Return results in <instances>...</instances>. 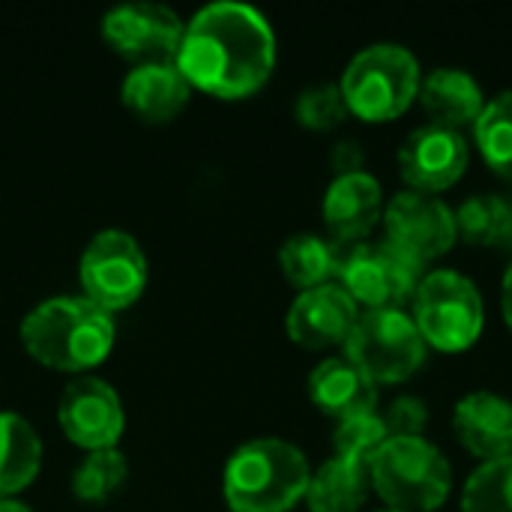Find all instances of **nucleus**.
<instances>
[{"instance_id":"nucleus-2","label":"nucleus","mask_w":512,"mask_h":512,"mask_svg":"<svg viewBox=\"0 0 512 512\" xmlns=\"http://www.w3.org/2000/svg\"><path fill=\"white\" fill-rule=\"evenodd\" d=\"M21 342L42 366L90 369L114 345V315L84 294H57L24 315Z\"/></svg>"},{"instance_id":"nucleus-5","label":"nucleus","mask_w":512,"mask_h":512,"mask_svg":"<svg viewBox=\"0 0 512 512\" xmlns=\"http://www.w3.org/2000/svg\"><path fill=\"white\" fill-rule=\"evenodd\" d=\"M369 480L387 510L435 512L453 489V468L426 438H390L369 462Z\"/></svg>"},{"instance_id":"nucleus-32","label":"nucleus","mask_w":512,"mask_h":512,"mask_svg":"<svg viewBox=\"0 0 512 512\" xmlns=\"http://www.w3.org/2000/svg\"><path fill=\"white\" fill-rule=\"evenodd\" d=\"M0 512H33L18 498H0Z\"/></svg>"},{"instance_id":"nucleus-18","label":"nucleus","mask_w":512,"mask_h":512,"mask_svg":"<svg viewBox=\"0 0 512 512\" xmlns=\"http://www.w3.org/2000/svg\"><path fill=\"white\" fill-rule=\"evenodd\" d=\"M309 396L324 414H330L336 420H345V417H354V414L375 411L378 387L363 369H357L342 354V357H327L312 369Z\"/></svg>"},{"instance_id":"nucleus-17","label":"nucleus","mask_w":512,"mask_h":512,"mask_svg":"<svg viewBox=\"0 0 512 512\" xmlns=\"http://www.w3.org/2000/svg\"><path fill=\"white\" fill-rule=\"evenodd\" d=\"M189 93L192 84L177 63H135L120 84L126 108L153 123L171 120L189 102Z\"/></svg>"},{"instance_id":"nucleus-3","label":"nucleus","mask_w":512,"mask_h":512,"mask_svg":"<svg viewBox=\"0 0 512 512\" xmlns=\"http://www.w3.org/2000/svg\"><path fill=\"white\" fill-rule=\"evenodd\" d=\"M309 477L300 447L282 438H252L231 453L222 492L234 512H285L306 498Z\"/></svg>"},{"instance_id":"nucleus-7","label":"nucleus","mask_w":512,"mask_h":512,"mask_svg":"<svg viewBox=\"0 0 512 512\" xmlns=\"http://www.w3.org/2000/svg\"><path fill=\"white\" fill-rule=\"evenodd\" d=\"M414 315L420 336L426 345L459 354L468 351L486 324V309L477 285L456 273V270H435L426 273L417 294H414Z\"/></svg>"},{"instance_id":"nucleus-33","label":"nucleus","mask_w":512,"mask_h":512,"mask_svg":"<svg viewBox=\"0 0 512 512\" xmlns=\"http://www.w3.org/2000/svg\"><path fill=\"white\" fill-rule=\"evenodd\" d=\"M507 246H512V204H510V234H507Z\"/></svg>"},{"instance_id":"nucleus-24","label":"nucleus","mask_w":512,"mask_h":512,"mask_svg":"<svg viewBox=\"0 0 512 512\" xmlns=\"http://www.w3.org/2000/svg\"><path fill=\"white\" fill-rule=\"evenodd\" d=\"M474 138L486 165L498 177L512 180V93H501L486 102L483 114L474 123Z\"/></svg>"},{"instance_id":"nucleus-35","label":"nucleus","mask_w":512,"mask_h":512,"mask_svg":"<svg viewBox=\"0 0 512 512\" xmlns=\"http://www.w3.org/2000/svg\"><path fill=\"white\" fill-rule=\"evenodd\" d=\"M231 512H234V510H231Z\"/></svg>"},{"instance_id":"nucleus-10","label":"nucleus","mask_w":512,"mask_h":512,"mask_svg":"<svg viewBox=\"0 0 512 512\" xmlns=\"http://www.w3.org/2000/svg\"><path fill=\"white\" fill-rule=\"evenodd\" d=\"M186 21L165 3L126 0L105 12L102 36L114 51L138 63H174Z\"/></svg>"},{"instance_id":"nucleus-26","label":"nucleus","mask_w":512,"mask_h":512,"mask_svg":"<svg viewBox=\"0 0 512 512\" xmlns=\"http://www.w3.org/2000/svg\"><path fill=\"white\" fill-rule=\"evenodd\" d=\"M462 512H512V456L483 462L468 477Z\"/></svg>"},{"instance_id":"nucleus-34","label":"nucleus","mask_w":512,"mask_h":512,"mask_svg":"<svg viewBox=\"0 0 512 512\" xmlns=\"http://www.w3.org/2000/svg\"><path fill=\"white\" fill-rule=\"evenodd\" d=\"M378 512H399V510H378Z\"/></svg>"},{"instance_id":"nucleus-11","label":"nucleus","mask_w":512,"mask_h":512,"mask_svg":"<svg viewBox=\"0 0 512 512\" xmlns=\"http://www.w3.org/2000/svg\"><path fill=\"white\" fill-rule=\"evenodd\" d=\"M384 228L387 243L420 261L423 267L444 252L453 249L456 237V216L453 210L429 192H402L384 207Z\"/></svg>"},{"instance_id":"nucleus-23","label":"nucleus","mask_w":512,"mask_h":512,"mask_svg":"<svg viewBox=\"0 0 512 512\" xmlns=\"http://www.w3.org/2000/svg\"><path fill=\"white\" fill-rule=\"evenodd\" d=\"M456 237L471 246H507L510 234V204L498 195H474L456 213Z\"/></svg>"},{"instance_id":"nucleus-27","label":"nucleus","mask_w":512,"mask_h":512,"mask_svg":"<svg viewBox=\"0 0 512 512\" xmlns=\"http://www.w3.org/2000/svg\"><path fill=\"white\" fill-rule=\"evenodd\" d=\"M387 441H390V432L378 411H366V414L339 420L336 435H333L336 456L345 462H354V465H366V468Z\"/></svg>"},{"instance_id":"nucleus-21","label":"nucleus","mask_w":512,"mask_h":512,"mask_svg":"<svg viewBox=\"0 0 512 512\" xmlns=\"http://www.w3.org/2000/svg\"><path fill=\"white\" fill-rule=\"evenodd\" d=\"M372 489L369 468L345 462L339 456L327 459L306 486L309 512H357Z\"/></svg>"},{"instance_id":"nucleus-30","label":"nucleus","mask_w":512,"mask_h":512,"mask_svg":"<svg viewBox=\"0 0 512 512\" xmlns=\"http://www.w3.org/2000/svg\"><path fill=\"white\" fill-rule=\"evenodd\" d=\"M330 162H333V168L339 171V174H357L360 168H363V150H360V144L357 141H339L336 147H333V153H330Z\"/></svg>"},{"instance_id":"nucleus-19","label":"nucleus","mask_w":512,"mask_h":512,"mask_svg":"<svg viewBox=\"0 0 512 512\" xmlns=\"http://www.w3.org/2000/svg\"><path fill=\"white\" fill-rule=\"evenodd\" d=\"M420 105L432 117L435 126L462 129L474 126L486 108L483 90L477 78L465 69H435L420 81Z\"/></svg>"},{"instance_id":"nucleus-16","label":"nucleus","mask_w":512,"mask_h":512,"mask_svg":"<svg viewBox=\"0 0 512 512\" xmlns=\"http://www.w3.org/2000/svg\"><path fill=\"white\" fill-rule=\"evenodd\" d=\"M459 444L483 462L512 456V402L498 393H468L453 411Z\"/></svg>"},{"instance_id":"nucleus-14","label":"nucleus","mask_w":512,"mask_h":512,"mask_svg":"<svg viewBox=\"0 0 512 512\" xmlns=\"http://www.w3.org/2000/svg\"><path fill=\"white\" fill-rule=\"evenodd\" d=\"M360 312L357 303L348 297L342 285H318L309 291H300V297L291 303L285 327L288 336L303 348H333L345 345Z\"/></svg>"},{"instance_id":"nucleus-15","label":"nucleus","mask_w":512,"mask_h":512,"mask_svg":"<svg viewBox=\"0 0 512 512\" xmlns=\"http://www.w3.org/2000/svg\"><path fill=\"white\" fill-rule=\"evenodd\" d=\"M384 216L381 183L366 174H339L324 195V222L336 243H360Z\"/></svg>"},{"instance_id":"nucleus-29","label":"nucleus","mask_w":512,"mask_h":512,"mask_svg":"<svg viewBox=\"0 0 512 512\" xmlns=\"http://www.w3.org/2000/svg\"><path fill=\"white\" fill-rule=\"evenodd\" d=\"M384 426H387L390 438H423V432L429 426V408H426V402H420L414 396H399L396 402H390V408L384 414Z\"/></svg>"},{"instance_id":"nucleus-12","label":"nucleus","mask_w":512,"mask_h":512,"mask_svg":"<svg viewBox=\"0 0 512 512\" xmlns=\"http://www.w3.org/2000/svg\"><path fill=\"white\" fill-rule=\"evenodd\" d=\"M57 420L66 438L84 450L114 447L126 426L117 390L96 375H78L63 387L57 402Z\"/></svg>"},{"instance_id":"nucleus-8","label":"nucleus","mask_w":512,"mask_h":512,"mask_svg":"<svg viewBox=\"0 0 512 512\" xmlns=\"http://www.w3.org/2000/svg\"><path fill=\"white\" fill-rule=\"evenodd\" d=\"M345 357L375 384H399L423 366L426 342L402 309H366L345 342Z\"/></svg>"},{"instance_id":"nucleus-1","label":"nucleus","mask_w":512,"mask_h":512,"mask_svg":"<svg viewBox=\"0 0 512 512\" xmlns=\"http://www.w3.org/2000/svg\"><path fill=\"white\" fill-rule=\"evenodd\" d=\"M174 63L192 87L219 99H240L270 78L276 36L255 6L216 0L186 21Z\"/></svg>"},{"instance_id":"nucleus-22","label":"nucleus","mask_w":512,"mask_h":512,"mask_svg":"<svg viewBox=\"0 0 512 512\" xmlns=\"http://www.w3.org/2000/svg\"><path fill=\"white\" fill-rule=\"evenodd\" d=\"M279 264L282 273L303 291L327 285L336 273V243L318 234H291L279 246Z\"/></svg>"},{"instance_id":"nucleus-20","label":"nucleus","mask_w":512,"mask_h":512,"mask_svg":"<svg viewBox=\"0 0 512 512\" xmlns=\"http://www.w3.org/2000/svg\"><path fill=\"white\" fill-rule=\"evenodd\" d=\"M42 468V438L30 420L0 411V498H12L36 480Z\"/></svg>"},{"instance_id":"nucleus-28","label":"nucleus","mask_w":512,"mask_h":512,"mask_svg":"<svg viewBox=\"0 0 512 512\" xmlns=\"http://www.w3.org/2000/svg\"><path fill=\"white\" fill-rule=\"evenodd\" d=\"M294 114L306 129L327 132V129H336L348 117V105H345L339 84H312L297 96Z\"/></svg>"},{"instance_id":"nucleus-4","label":"nucleus","mask_w":512,"mask_h":512,"mask_svg":"<svg viewBox=\"0 0 512 512\" xmlns=\"http://www.w3.org/2000/svg\"><path fill=\"white\" fill-rule=\"evenodd\" d=\"M420 81V63L405 45L378 42L354 54L342 72L339 90L348 114H357L366 123H387L414 105Z\"/></svg>"},{"instance_id":"nucleus-6","label":"nucleus","mask_w":512,"mask_h":512,"mask_svg":"<svg viewBox=\"0 0 512 512\" xmlns=\"http://www.w3.org/2000/svg\"><path fill=\"white\" fill-rule=\"evenodd\" d=\"M339 285L357 306L402 309L414 300L423 282V264L396 249L393 243H336Z\"/></svg>"},{"instance_id":"nucleus-13","label":"nucleus","mask_w":512,"mask_h":512,"mask_svg":"<svg viewBox=\"0 0 512 512\" xmlns=\"http://www.w3.org/2000/svg\"><path fill=\"white\" fill-rule=\"evenodd\" d=\"M399 171L414 192H444L468 171V141L456 129L426 123L399 147Z\"/></svg>"},{"instance_id":"nucleus-9","label":"nucleus","mask_w":512,"mask_h":512,"mask_svg":"<svg viewBox=\"0 0 512 512\" xmlns=\"http://www.w3.org/2000/svg\"><path fill=\"white\" fill-rule=\"evenodd\" d=\"M84 297L108 312L135 303L147 285V255L123 228H102L90 237L78 264Z\"/></svg>"},{"instance_id":"nucleus-31","label":"nucleus","mask_w":512,"mask_h":512,"mask_svg":"<svg viewBox=\"0 0 512 512\" xmlns=\"http://www.w3.org/2000/svg\"><path fill=\"white\" fill-rule=\"evenodd\" d=\"M501 309H504V318H507V327L512 333V264L504 273V285H501Z\"/></svg>"},{"instance_id":"nucleus-25","label":"nucleus","mask_w":512,"mask_h":512,"mask_svg":"<svg viewBox=\"0 0 512 512\" xmlns=\"http://www.w3.org/2000/svg\"><path fill=\"white\" fill-rule=\"evenodd\" d=\"M129 477V462L117 447L87 450V456L72 471V492L81 501H105L111 498Z\"/></svg>"}]
</instances>
